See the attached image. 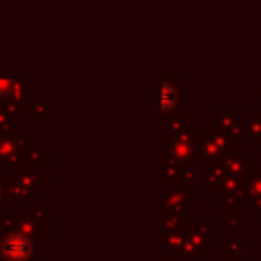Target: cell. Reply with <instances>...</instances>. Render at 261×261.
I'll list each match as a JSON object with an SVG mask.
<instances>
[{"mask_svg":"<svg viewBox=\"0 0 261 261\" xmlns=\"http://www.w3.org/2000/svg\"><path fill=\"white\" fill-rule=\"evenodd\" d=\"M177 102V90L169 82H161V110L169 112Z\"/></svg>","mask_w":261,"mask_h":261,"instance_id":"1","label":"cell"},{"mask_svg":"<svg viewBox=\"0 0 261 261\" xmlns=\"http://www.w3.org/2000/svg\"><path fill=\"white\" fill-rule=\"evenodd\" d=\"M6 255H14V253H18V257H22V255H27V241H22V239H18V237H12L8 243H6Z\"/></svg>","mask_w":261,"mask_h":261,"instance_id":"2","label":"cell"}]
</instances>
